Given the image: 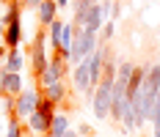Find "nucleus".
Masks as SVG:
<instances>
[{
	"mask_svg": "<svg viewBox=\"0 0 160 137\" xmlns=\"http://www.w3.org/2000/svg\"><path fill=\"white\" fill-rule=\"evenodd\" d=\"M160 93V63L149 66L146 69V77H144V85L138 91V99L132 102V110L138 115V123L144 126V121L152 118V110H155V99Z\"/></svg>",
	"mask_w": 160,
	"mask_h": 137,
	"instance_id": "nucleus-1",
	"label": "nucleus"
},
{
	"mask_svg": "<svg viewBox=\"0 0 160 137\" xmlns=\"http://www.w3.org/2000/svg\"><path fill=\"white\" fill-rule=\"evenodd\" d=\"M97 41H99V33L88 30V28H78L72 44H69V63H75V66L83 63L97 49Z\"/></svg>",
	"mask_w": 160,
	"mask_h": 137,
	"instance_id": "nucleus-2",
	"label": "nucleus"
},
{
	"mask_svg": "<svg viewBox=\"0 0 160 137\" xmlns=\"http://www.w3.org/2000/svg\"><path fill=\"white\" fill-rule=\"evenodd\" d=\"M66 74H69V61H66L64 55L52 52V55H50V63L44 66V71L36 77V82H39V91H44L47 85L58 82V80H64Z\"/></svg>",
	"mask_w": 160,
	"mask_h": 137,
	"instance_id": "nucleus-3",
	"label": "nucleus"
},
{
	"mask_svg": "<svg viewBox=\"0 0 160 137\" xmlns=\"http://www.w3.org/2000/svg\"><path fill=\"white\" fill-rule=\"evenodd\" d=\"M50 63V49H47V30H36L31 39V71L36 77L44 71Z\"/></svg>",
	"mask_w": 160,
	"mask_h": 137,
	"instance_id": "nucleus-4",
	"label": "nucleus"
},
{
	"mask_svg": "<svg viewBox=\"0 0 160 137\" xmlns=\"http://www.w3.org/2000/svg\"><path fill=\"white\" fill-rule=\"evenodd\" d=\"M39 99H42V91H39V88H25L19 96H14V118H19V121L25 123L28 115L36 112Z\"/></svg>",
	"mask_w": 160,
	"mask_h": 137,
	"instance_id": "nucleus-5",
	"label": "nucleus"
},
{
	"mask_svg": "<svg viewBox=\"0 0 160 137\" xmlns=\"http://www.w3.org/2000/svg\"><path fill=\"white\" fill-rule=\"evenodd\" d=\"M22 91H25L22 71H6L3 69V96H19Z\"/></svg>",
	"mask_w": 160,
	"mask_h": 137,
	"instance_id": "nucleus-6",
	"label": "nucleus"
},
{
	"mask_svg": "<svg viewBox=\"0 0 160 137\" xmlns=\"http://www.w3.org/2000/svg\"><path fill=\"white\" fill-rule=\"evenodd\" d=\"M72 85L78 88V91H83V93H94V88H91V80H88V63L83 61V63H78L75 66V71H72Z\"/></svg>",
	"mask_w": 160,
	"mask_h": 137,
	"instance_id": "nucleus-7",
	"label": "nucleus"
},
{
	"mask_svg": "<svg viewBox=\"0 0 160 137\" xmlns=\"http://www.w3.org/2000/svg\"><path fill=\"white\" fill-rule=\"evenodd\" d=\"M50 121H52V118L42 115V112H31V115H28V121H25V132L44 137V135H47V129H50Z\"/></svg>",
	"mask_w": 160,
	"mask_h": 137,
	"instance_id": "nucleus-8",
	"label": "nucleus"
},
{
	"mask_svg": "<svg viewBox=\"0 0 160 137\" xmlns=\"http://www.w3.org/2000/svg\"><path fill=\"white\" fill-rule=\"evenodd\" d=\"M36 16H39V25H42V28H47L50 22L58 16V6H55V0H42V3H39V8H36Z\"/></svg>",
	"mask_w": 160,
	"mask_h": 137,
	"instance_id": "nucleus-9",
	"label": "nucleus"
},
{
	"mask_svg": "<svg viewBox=\"0 0 160 137\" xmlns=\"http://www.w3.org/2000/svg\"><path fill=\"white\" fill-rule=\"evenodd\" d=\"M42 96H44V99H50V102H55V104H64L66 96H69V91H66V82H64V80H58V82L47 85V88L42 91Z\"/></svg>",
	"mask_w": 160,
	"mask_h": 137,
	"instance_id": "nucleus-10",
	"label": "nucleus"
},
{
	"mask_svg": "<svg viewBox=\"0 0 160 137\" xmlns=\"http://www.w3.org/2000/svg\"><path fill=\"white\" fill-rule=\"evenodd\" d=\"M66 129H72V126H69V115H66V112H55L52 121H50L47 137H64Z\"/></svg>",
	"mask_w": 160,
	"mask_h": 137,
	"instance_id": "nucleus-11",
	"label": "nucleus"
},
{
	"mask_svg": "<svg viewBox=\"0 0 160 137\" xmlns=\"http://www.w3.org/2000/svg\"><path fill=\"white\" fill-rule=\"evenodd\" d=\"M61 28H64V22H61L58 16L50 22L47 28H44V30H47V44H50L52 52H58V49H61Z\"/></svg>",
	"mask_w": 160,
	"mask_h": 137,
	"instance_id": "nucleus-12",
	"label": "nucleus"
},
{
	"mask_svg": "<svg viewBox=\"0 0 160 137\" xmlns=\"http://www.w3.org/2000/svg\"><path fill=\"white\" fill-rule=\"evenodd\" d=\"M3 69H6V71H22V69H25V55H22L19 47H17V49H8V55H6V61H3Z\"/></svg>",
	"mask_w": 160,
	"mask_h": 137,
	"instance_id": "nucleus-13",
	"label": "nucleus"
},
{
	"mask_svg": "<svg viewBox=\"0 0 160 137\" xmlns=\"http://www.w3.org/2000/svg\"><path fill=\"white\" fill-rule=\"evenodd\" d=\"M28 132H25V123L19 121V118H6V132H3V137H25Z\"/></svg>",
	"mask_w": 160,
	"mask_h": 137,
	"instance_id": "nucleus-14",
	"label": "nucleus"
},
{
	"mask_svg": "<svg viewBox=\"0 0 160 137\" xmlns=\"http://www.w3.org/2000/svg\"><path fill=\"white\" fill-rule=\"evenodd\" d=\"M36 112H42V115H47V118H52V115L58 112V104L42 96V99H39V107H36Z\"/></svg>",
	"mask_w": 160,
	"mask_h": 137,
	"instance_id": "nucleus-15",
	"label": "nucleus"
},
{
	"mask_svg": "<svg viewBox=\"0 0 160 137\" xmlns=\"http://www.w3.org/2000/svg\"><path fill=\"white\" fill-rule=\"evenodd\" d=\"M152 126H155V137H160V93H158V99H155V110H152Z\"/></svg>",
	"mask_w": 160,
	"mask_h": 137,
	"instance_id": "nucleus-16",
	"label": "nucleus"
},
{
	"mask_svg": "<svg viewBox=\"0 0 160 137\" xmlns=\"http://www.w3.org/2000/svg\"><path fill=\"white\" fill-rule=\"evenodd\" d=\"M111 36H113V25H111V22H108V25L102 28V36H99V41H108Z\"/></svg>",
	"mask_w": 160,
	"mask_h": 137,
	"instance_id": "nucleus-17",
	"label": "nucleus"
},
{
	"mask_svg": "<svg viewBox=\"0 0 160 137\" xmlns=\"http://www.w3.org/2000/svg\"><path fill=\"white\" fill-rule=\"evenodd\" d=\"M78 135H86V137H91V135H94V129H91L88 123H80V126H78Z\"/></svg>",
	"mask_w": 160,
	"mask_h": 137,
	"instance_id": "nucleus-18",
	"label": "nucleus"
},
{
	"mask_svg": "<svg viewBox=\"0 0 160 137\" xmlns=\"http://www.w3.org/2000/svg\"><path fill=\"white\" fill-rule=\"evenodd\" d=\"M42 0H22V8H39Z\"/></svg>",
	"mask_w": 160,
	"mask_h": 137,
	"instance_id": "nucleus-19",
	"label": "nucleus"
},
{
	"mask_svg": "<svg viewBox=\"0 0 160 137\" xmlns=\"http://www.w3.org/2000/svg\"><path fill=\"white\" fill-rule=\"evenodd\" d=\"M6 55H8V49H6V47L0 44V66H3V61H6Z\"/></svg>",
	"mask_w": 160,
	"mask_h": 137,
	"instance_id": "nucleus-20",
	"label": "nucleus"
},
{
	"mask_svg": "<svg viewBox=\"0 0 160 137\" xmlns=\"http://www.w3.org/2000/svg\"><path fill=\"white\" fill-rule=\"evenodd\" d=\"M64 137H80V135H78V129H66Z\"/></svg>",
	"mask_w": 160,
	"mask_h": 137,
	"instance_id": "nucleus-21",
	"label": "nucleus"
},
{
	"mask_svg": "<svg viewBox=\"0 0 160 137\" xmlns=\"http://www.w3.org/2000/svg\"><path fill=\"white\" fill-rule=\"evenodd\" d=\"M69 3H72V0H55V6H58V8H66Z\"/></svg>",
	"mask_w": 160,
	"mask_h": 137,
	"instance_id": "nucleus-22",
	"label": "nucleus"
},
{
	"mask_svg": "<svg viewBox=\"0 0 160 137\" xmlns=\"http://www.w3.org/2000/svg\"><path fill=\"white\" fill-rule=\"evenodd\" d=\"M0 44H3V22H0Z\"/></svg>",
	"mask_w": 160,
	"mask_h": 137,
	"instance_id": "nucleus-23",
	"label": "nucleus"
},
{
	"mask_svg": "<svg viewBox=\"0 0 160 137\" xmlns=\"http://www.w3.org/2000/svg\"><path fill=\"white\" fill-rule=\"evenodd\" d=\"M3 132H6V126H3V123H0V137H3Z\"/></svg>",
	"mask_w": 160,
	"mask_h": 137,
	"instance_id": "nucleus-24",
	"label": "nucleus"
},
{
	"mask_svg": "<svg viewBox=\"0 0 160 137\" xmlns=\"http://www.w3.org/2000/svg\"><path fill=\"white\" fill-rule=\"evenodd\" d=\"M25 137H42V135H31V132H28V135H25Z\"/></svg>",
	"mask_w": 160,
	"mask_h": 137,
	"instance_id": "nucleus-25",
	"label": "nucleus"
},
{
	"mask_svg": "<svg viewBox=\"0 0 160 137\" xmlns=\"http://www.w3.org/2000/svg\"><path fill=\"white\" fill-rule=\"evenodd\" d=\"M91 3H99V0H91Z\"/></svg>",
	"mask_w": 160,
	"mask_h": 137,
	"instance_id": "nucleus-26",
	"label": "nucleus"
}]
</instances>
